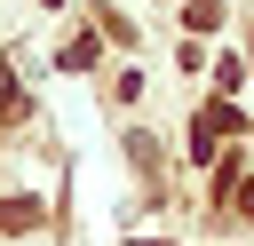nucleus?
<instances>
[{"label": "nucleus", "instance_id": "obj_1", "mask_svg": "<svg viewBox=\"0 0 254 246\" xmlns=\"http://www.w3.org/2000/svg\"><path fill=\"white\" fill-rule=\"evenodd\" d=\"M32 222H40L32 198H8V206H0V230H32Z\"/></svg>", "mask_w": 254, "mask_h": 246}, {"label": "nucleus", "instance_id": "obj_2", "mask_svg": "<svg viewBox=\"0 0 254 246\" xmlns=\"http://www.w3.org/2000/svg\"><path fill=\"white\" fill-rule=\"evenodd\" d=\"M183 24H190V32H214V24H222V0H190Z\"/></svg>", "mask_w": 254, "mask_h": 246}, {"label": "nucleus", "instance_id": "obj_3", "mask_svg": "<svg viewBox=\"0 0 254 246\" xmlns=\"http://www.w3.org/2000/svg\"><path fill=\"white\" fill-rule=\"evenodd\" d=\"M16 111H24V95H16V79L0 71V119H16Z\"/></svg>", "mask_w": 254, "mask_h": 246}, {"label": "nucleus", "instance_id": "obj_4", "mask_svg": "<svg viewBox=\"0 0 254 246\" xmlns=\"http://www.w3.org/2000/svg\"><path fill=\"white\" fill-rule=\"evenodd\" d=\"M238 206H246V214H254V183H246V190H238Z\"/></svg>", "mask_w": 254, "mask_h": 246}, {"label": "nucleus", "instance_id": "obj_5", "mask_svg": "<svg viewBox=\"0 0 254 246\" xmlns=\"http://www.w3.org/2000/svg\"><path fill=\"white\" fill-rule=\"evenodd\" d=\"M127 246H135V238H127Z\"/></svg>", "mask_w": 254, "mask_h": 246}]
</instances>
